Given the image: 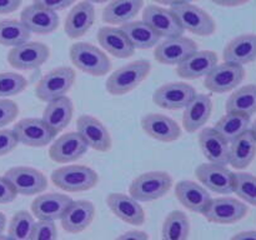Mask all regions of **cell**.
<instances>
[{"label":"cell","mask_w":256,"mask_h":240,"mask_svg":"<svg viewBox=\"0 0 256 240\" xmlns=\"http://www.w3.org/2000/svg\"><path fill=\"white\" fill-rule=\"evenodd\" d=\"M32 32L20 20H0V45L15 48L29 42Z\"/></svg>","instance_id":"37"},{"label":"cell","mask_w":256,"mask_h":240,"mask_svg":"<svg viewBox=\"0 0 256 240\" xmlns=\"http://www.w3.org/2000/svg\"><path fill=\"white\" fill-rule=\"evenodd\" d=\"M198 52V44L190 38L176 36L165 39L154 52L158 62L164 65H179L192 52Z\"/></svg>","instance_id":"15"},{"label":"cell","mask_w":256,"mask_h":240,"mask_svg":"<svg viewBox=\"0 0 256 240\" xmlns=\"http://www.w3.org/2000/svg\"><path fill=\"white\" fill-rule=\"evenodd\" d=\"M142 22H146L160 38L165 39L182 36L184 32L172 10L158 5H148L145 8L142 12Z\"/></svg>","instance_id":"16"},{"label":"cell","mask_w":256,"mask_h":240,"mask_svg":"<svg viewBox=\"0 0 256 240\" xmlns=\"http://www.w3.org/2000/svg\"><path fill=\"white\" fill-rule=\"evenodd\" d=\"M179 22L182 30H188L199 36H209L216 30L215 20L209 12L196 5L182 4L170 9Z\"/></svg>","instance_id":"6"},{"label":"cell","mask_w":256,"mask_h":240,"mask_svg":"<svg viewBox=\"0 0 256 240\" xmlns=\"http://www.w3.org/2000/svg\"><path fill=\"white\" fill-rule=\"evenodd\" d=\"M75 0H34V4L38 6H42L44 9L50 10V12H59L69 8L70 5L74 4Z\"/></svg>","instance_id":"44"},{"label":"cell","mask_w":256,"mask_h":240,"mask_svg":"<svg viewBox=\"0 0 256 240\" xmlns=\"http://www.w3.org/2000/svg\"><path fill=\"white\" fill-rule=\"evenodd\" d=\"M28 80L18 72H0V99L14 96L24 92Z\"/></svg>","instance_id":"40"},{"label":"cell","mask_w":256,"mask_h":240,"mask_svg":"<svg viewBox=\"0 0 256 240\" xmlns=\"http://www.w3.org/2000/svg\"><path fill=\"white\" fill-rule=\"evenodd\" d=\"M0 240H12V238H9L6 235V236H5V235H0Z\"/></svg>","instance_id":"54"},{"label":"cell","mask_w":256,"mask_h":240,"mask_svg":"<svg viewBox=\"0 0 256 240\" xmlns=\"http://www.w3.org/2000/svg\"><path fill=\"white\" fill-rule=\"evenodd\" d=\"M256 156V138L252 130L232 140L229 146V164L236 170H244Z\"/></svg>","instance_id":"30"},{"label":"cell","mask_w":256,"mask_h":240,"mask_svg":"<svg viewBox=\"0 0 256 240\" xmlns=\"http://www.w3.org/2000/svg\"><path fill=\"white\" fill-rule=\"evenodd\" d=\"M75 70L69 66H59L50 70L42 76L35 86V95L45 102H52L58 98L65 96L74 85Z\"/></svg>","instance_id":"5"},{"label":"cell","mask_w":256,"mask_h":240,"mask_svg":"<svg viewBox=\"0 0 256 240\" xmlns=\"http://www.w3.org/2000/svg\"><path fill=\"white\" fill-rule=\"evenodd\" d=\"M16 194L36 195L48 188V179L40 170L30 166L10 168L4 175Z\"/></svg>","instance_id":"11"},{"label":"cell","mask_w":256,"mask_h":240,"mask_svg":"<svg viewBox=\"0 0 256 240\" xmlns=\"http://www.w3.org/2000/svg\"><path fill=\"white\" fill-rule=\"evenodd\" d=\"M5 225H6V218L5 215L0 212V235H2V232L5 229Z\"/></svg>","instance_id":"51"},{"label":"cell","mask_w":256,"mask_h":240,"mask_svg":"<svg viewBox=\"0 0 256 240\" xmlns=\"http://www.w3.org/2000/svg\"><path fill=\"white\" fill-rule=\"evenodd\" d=\"M196 95L194 86L188 82H168L155 90L154 104L168 110L184 109Z\"/></svg>","instance_id":"14"},{"label":"cell","mask_w":256,"mask_h":240,"mask_svg":"<svg viewBox=\"0 0 256 240\" xmlns=\"http://www.w3.org/2000/svg\"><path fill=\"white\" fill-rule=\"evenodd\" d=\"M225 62L244 66L256 60V34H244L230 40L222 52Z\"/></svg>","instance_id":"29"},{"label":"cell","mask_w":256,"mask_h":240,"mask_svg":"<svg viewBox=\"0 0 256 240\" xmlns=\"http://www.w3.org/2000/svg\"><path fill=\"white\" fill-rule=\"evenodd\" d=\"M78 134L82 136L88 148L96 152H109L112 146V135L108 128L98 118L92 115H80L76 120Z\"/></svg>","instance_id":"13"},{"label":"cell","mask_w":256,"mask_h":240,"mask_svg":"<svg viewBox=\"0 0 256 240\" xmlns=\"http://www.w3.org/2000/svg\"><path fill=\"white\" fill-rule=\"evenodd\" d=\"M72 202V198L60 192L39 195L32 202V212L38 220L55 222L62 219Z\"/></svg>","instance_id":"18"},{"label":"cell","mask_w":256,"mask_h":240,"mask_svg":"<svg viewBox=\"0 0 256 240\" xmlns=\"http://www.w3.org/2000/svg\"><path fill=\"white\" fill-rule=\"evenodd\" d=\"M35 224L34 216L29 212L20 210L10 220L8 236L12 240H32Z\"/></svg>","instance_id":"38"},{"label":"cell","mask_w":256,"mask_h":240,"mask_svg":"<svg viewBox=\"0 0 256 240\" xmlns=\"http://www.w3.org/2000/svg\"><path fill=\"white\" fill-rule=\"evenodd\" d=\"M50 56L48 45L39 42H26L8 52V62L18 70H32L42 66Z\"/></svg>","instance_id":"9"},{"label":"cell","mask_w":256,"mask_h":240,"mask_svg":"<svg viewBox=\"0 0 256 240\" xmlns=\"http://www.w3.org/2000/svg\"><path fill=\"white\" fill-rule=\"evenodd\" d=\"M244 78V68L232 62H222L218 64L205 76L204 86L212 92L224 94L238 88V85L242 84Z\"/></svg>","instance_id":"12"},{"label":"cell","mask_w":256,"mask_h":240,"mask_svg":"<svg viewBox=\"0 0 256 240\" xmlns=\"http://www.w3.org/2000/svg\"><path fill=\"white\" fill-rule=\"evenodd\" d=\"M106 205L115 216L130 225L140 226L145 222V212L139 202L122 192H112L106 198Z\"/></svg>","instance_id":"20"},{"label":"cell","mask_w":256,"mask_h":240,"mask_svg":"<svg viewBox=\"0 0 256 240\" xmlns=\"http://www.w3.org/2000/svg\"><path fill=\"white\" fill-rule=\"evenodd\" d=\"M142 128L150 138L162 142H172L182 136L179 124L164 114H148L142 119Z\"/></svg>","instance_id":"22"},{"label":"cell","mask_w":256,"mask_h":240,"mask_svg":"<svg viewBox=\"0 0 256 240\" xmlns=\"http://www.w3.org/2000/svg\"><path fill=\"white\" fill-rule=\"evenodd\" d=\"M214 4L219 5V6L225 8H234V6H242V5L246 4L250 0H212Z\"/></svg>","instance_id":"48"},{"label":"cell","mask_w":256,"mask_h":240,"mask_svg":"<svg viewBox=\"0 0 256 240\" xmlns=\"http://www.w3.org/2000/svg\"><path fill=\"white\" fill-rule=\"evenodd\" d=\"M95 22V8L89 2H80L72 8L65 19V34L70 39L84 36Z\"/></svg>","instance_id":"24"},{"label":"cell","mask_w":256,"mask_h":240,"mask_svg":"<svg viewBox=\"0 0 256 240\" xmlns=\"http://www.w3.org/2000/svg\"><path fill=\"white\" fill-rule=\"evenodd\" d=\"M32 240H58V230L55 222L39 220L35 224Z\"/></svg>","instance_id":"41"},{"label":"cell","mask_w":256,"mask_h":240,"mask_svg":"<svg viewBox=\"0 0 256 240\" xmlns=\"http://www.w3.org/2000/svg\"><path fill=\"white\" fill-rule=\"evenodd\" d=\"M22 0H0V15L16 12Z\"/></svg>","instance_id":"46"},{"label":"cell","mask_w":256,"mask_h":240,"mask_svg":"<svg viewBox=\"0 0 256 240\" xmlns=\"http://www.w3.org/2000/svg\"><path fill=\"white\" fill-rule=\"evenodd\" d=\"M252 132V134L255 135V138H256V120L254 122V124H252V129H250Z\"/></svg>","instance_id":"53"},{"label":"cell","mask_w":256,"mask_h":240,"mask_svg":"<svg viewBox=\"0 0 256 240\" xmlns=\"http://www.w3.org/2000/svg\"><path fill=\"white\" fill-rule=\"evenodd\" d=\"M20 22L29 29L30 32L46 35L58 29L59 15L58 12H50V10L32 4L22 10L20 14Z\"/></svg>","instance_id":"23"},{"label":"cell","mask_w":256,"mask_h":240,"mask_svg":"<svg viewBox=\"0 0 256 240\" xmlns=\"http://www.w3.org/2000/svg\"><path fill=\"white\" fill-rule=\"evenodd\" d=\"M172 186V175L166 172L154 170L135 178L130 184L129 192L136 202H154L166 195Z\"/></svg>","instance_id":"4"},{"label":"cell","mask_w":256,"mask_h":240,"mask_svg":"<svg viewBox=\"0 0 256 240\" xmlns=\"http://www.w3.org/2000/svg\"><path fill=\"white\" fill-rule=\"evenodd\" d=\"M152 64L148 60H136L119 68L112 72L106 80L108 92L112 95H124L139 86L150 74Z\"/></svg>","instance_id":"3"},{"label":"cell","mask_w":256,"mask_h":240,"mask_svg":"<svg viewBox=\"0 0 256 240\" xmlns=\"http://www.w3.org/2000/svg\"><path fill=\"white\" fill-rule=\"evenodd\" d=\"M190 234V220L184 212L174 210L165 218L162 224V240H188Z\"/></svg>","instance_id":"36"},{"label":"cell","mask_w":256,"mask_h":240,"mask_svg":"<svg viewBox=\"0 0 256 240\" xmlns=\"http://www.w3.org/2000/svg\"><path fill=\"white\" fill-rule=\"evenodd\" d=\"M115 240H149V236L142 230H130L118 236Z\"/></svg>","instance_id":"47"},{"label":"cell","mask_w":256,"mask_h":240,"mask_svg":"<svg viewBox=\"0 0 256 240\" xmlns=\"http://www.w3.org/2000/svg\"><path fill=\"white\" fill-rule=\"evenodd\" d=\"M226 112H238L252 118L256 112V85L249 84L235 90L226 100Z\"/></svg>","instance_id":"34"},{"label":"cell","mask_w":256,"mask_h":240,"mask_svg":"<svg viewBox=\"0 0 256 240\" xmlns=\"http://www.w3.org/2000/svg\"><path fill=\"white\" fill-rule=\"evenodd\" d=\"M199 146L209 162L229 164V142L214 128H205L200 132Z\"/></svg>","instance_id":"26"},{"label":"cell","mask_w":256,"mask_h":240,"mask_svg":"<svg viewBox=\"0 0 256 240\" xmlns=\"http://www.w3.org/2000/svg\"><path fill=\"white\" fill-rule=\"evenodd\" d=\"M120 29L124 32L130 44L134 49H150L158 45L162 38L142 20L130 22L128 24L122 25Z\"/></svg>","instance_id":"33"},{"label":"cell","mask_w":256,"mask_h":240,"mask_svg":"<svg viewBox=\"0 0 256 240\" xmlns=\"http://www.w3.org/2000/svg\"><path fill=\"white\" fill-rule=\"evenodd\" d=\"M230 240H256V230H248L234 235Z\"/></svg>","instance_id":"49"},{"label":"cell","mask_w":256,"mask_h":240,"mask_svg":"<svg viewBox=\"0 0 256 240\" xmlns=\"http://www.w3.org/2000/svg\"><path fill=\"white\" fill-rule=\"evenodd\" d=\"M88 152V145L76 132H66L52 142L49 148V156L52 162L59 164L80 159Z\"/></svg>","instance_id":"17"},{"label":"cell","mask_w":256,"mask_h":240,"mask_svg":"<svg viewBox=\"0 0 256 240\" xmlns=\"http://www.w3.org/2000/svg\"><path fill=\"white\" fill-rule=\"evenodd\" d=\"M95 216V206L89 200H72L62 216V229L70 234H78L90 226Z\"/></svg>","instance_id":"19"},{"label":"cell","mask_w":256,"mask_h":240,"mask_svg":"<svg viewBox=\"0 0 256 240\" xmlns=\"http://www.w3.org/2000/svg\"><path fill=\"white\" fill-rule=\"evenodd\" d=\"M248 210V205L242 200L224 196L212 199L202 215L215 224H235L246 216Z\"/></svg>","instance_id":"10"},{"label":"cell","mask_w":256,"mask_h":240,"mask_svg":"<svg viewBox=\"0 0 256 240\" xmlns=\"http://www.w3.org/2000/svg\"><path fill=\"white\" fill-rule=\"evenodd\" d=\"M16 192L5 176H0V204H8L14 202Z\"/></svg>","instance_id":"45"},{"label":"cell","mask_w":256,"mask_h":240,"mask_svg":"<svg viewBox=\"0 0 256 240\" xmlns=\"http://www.w3.org/2000/svg\"><path fill=\"white\" fill-rule=\"evenodd\" d=\"M234 192L248 204L256 206V176L249 172H235Z\"/></svg>","instance_id":"39"},{"label":"cell","mask_w":256,"mask_h":240,"mask_svg":"<svg viewBox=\"0 0 256 240\" xmlns=\"http://www.w3.org/2000/svg\"><path fill=\"white\" fill-rule=\"evenodd\" d=\"M144 0H112L102 10V22L124 25L132 22L142 9Z\"/></svg>","instance_id":"31"},{"label":"cell","mask_w":256,"mask_h":240,"mask_svg":"<svg viewBox=\"0 0 256 240\" xmlns=\"http://www.w3.org/2000/svg\"><path fill=\"white\" fill-rule=\"evenodd\" d=\"M69 56L75 68L92 76H104L112 70V62L108 55L89 42H74L70 46Z\"/></svg>","instance_id":"1"},{"label":"cell","mask_w":256,"mask_h":240,"mask_svg":"<svg viewBox=\"0 0 256 240\" xmlns=\"http://www.w3.org/2000/svg\"><path fill=\"white\" fill-rule=\"evenodd\" d=\"M18 142L32 148L46 146L54 142L58 132L49 126L42 119L26 118L22 119L12 128Z\"/></svg>","instance_id":"7"},{"label":"cell","mask_w":256,"mask_h":240,"mask_svg":"<svg viewBox=\"0 0 256 240\" xmlns=\"http://www.w3.org/2000/svg\"><path fill=\"white\" fill-rule=\"evenodd\" d=\"M50 179L59 189L69 192H82L96 186L99 175L86 165H66L55 169Z\"/></svg>","instance_id":"2"},{"label":"cell","mask_w":256,"mask_h":240,"mask_svg":"<svg viewBox=\"0 0 256 240\" xmlns=\"http://www.w3.org/2000/svg\"><path fill=\"white\" fill-rule=\"evenodd\" d=\"M182 126L188 132H195L202 129L212 112V102L209 95L196 94L194 99L184 108Z\"/></svg>","instance_id":"27"},{"label":"cell","mask_w":256,"mask_h":240,"mask_svg":"<svg viewBox=\"0 0 256 240\" xmlns=\"http://www.w3.org/2000/svg\"><path fill=\"white\" fill-rule=\"evenodd\" d=\"M96 38L102 49L106 50L112 56L119 58V59H128L134 55L135 49L120 28H100L98 30Z\"/></svg>","instance_id":"28"},{"label":"cell","mask_w":256,"mask_h":240,"mask_svg":"<svg viewBox=\"0 0 256 240\" xmlns=\"http://www.w3.org/2000/svg\"><path fill=\"white\" fill-rule=\"evenodd\" d=\"M85 2H89L92 4H102V2H106L109 0H85Z\"/></svg>","instance_id":"52"},{"label":"cell","mask_w":256,"mask_h":240,"mask_svg":"<svg viewBox=\"0 0 256 240\" xmlns=\"http://www.w3.org/2000/svg\"><path fill=\"white\" fill-rule=\"evenodd\" d=\"M74 114V105L68 96L58 98L52 102H48L42 112V119L49 125L52 129L59 132L68 128Z\"/></svg>","instance_id":"32"},{"label":"cell","mask_w":256,"mask_h":240,"mask_svg":"<svg viewBox=\"0 0 256 240\" xmlns=\"http://www.w3.org/2000/svg\"><path fill=\"white\" fill-rule=\"evenodd\" d=\"M175 196L188 210L204 214L212 202V196L205 188L192 180H182L175 186Z\"/></svg>","instance_id":"25"},{"label":"cell","mask_w":256,"mask_h":240,"mask_svg":"<svg viewBox=\"0 0 256 240\" xmlns=\"http://www.w3.org/2000/svg\"><path fill=\"white\" fill-rule=\"evenodd\" d=\"M18 114L19 106L16 102L9 99H0V129L14 122Z\"/></svg>","instance_id":"42"},{"label":"cell","mask_w":256,"mask_h":240,"mask_svg":"<svg viewBox=\"0 0 256 240\" xmlns=\"http://www.w3.org/2000/svg\"><path fill=\"white\" fill-rule=\"evenodd\" d=\"M158 4L162 5H166V6H178V5H182V4H190L192 0H155Z\"/></svg>","instance_id":"50"},{"label":"cell","mask_w":256,"mask_h":240,"mask_svg":"<svg viewBox=\"0 0 256 240\" xmlns=\"http://www.w3.org/2000/svg\"><path fill=\"white\" fill-rule=\"evenodd\" d=\"M218 60L216 52L212 50H198L178 65L176 74L182 79L188 80L206 76L218 65Z\"/></svg>","instance_id":"21"},{"label":"cell","mask_w":256,"mask_h":240,"mask_svg":"<svg viewBox=\"0 0 256 240\" xmlns=\"http://www.w3.org/2000/svg\"><path fill=\"white\" fill-rule=\"evenodd\" d=\"M198 180L206 189L222 195H229L234 192L235 172L229 170L226 165L204 162L195 170Z\"/></svg>","instance_id":"8"},{"label":"cell","mask_w":256,"mask_h":240,"mask_svg":"<svg viewBox=\"0 0 256 240\" xmlns=\"http://www.w3.org/2000/svg\"><path fill=\"white\" fill-rule=\"evenodd\" d=\"M250 119H252L250 116L238 112H226L224 116L220 118V120H218L214 129L228 142H232L250 129Z\"/></svg>","instance_id":"35"},{"label":"cell","mask_w":256,"mask_h":240,"mask_svg":"<svg viewBox=\"0 0 256 240\" xmlns=\"http://www.w3.org/2000/svg\"><path fill=\"white\" fill-rule=\"evenodd\" d=\"M18 142L12 129H2L0 130V156L9 154L16 148Z\"/></svg>","instance_id":"43"}]
</instances>
